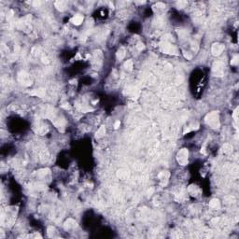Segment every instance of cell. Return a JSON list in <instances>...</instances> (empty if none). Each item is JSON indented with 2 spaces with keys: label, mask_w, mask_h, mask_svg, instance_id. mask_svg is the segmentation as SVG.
I'll return each instance as SVG.
<instances>
[{
  "label": "cell",
  "mask_w": 239,
  "mask_h": 239,
  "mask_svg": "<svg viewBox=\"0 0 239 239\" xmlns=\"http://www.w3.org/2000/svg\"><path fill=\"white\" fill-rule=\"evenodd\" d=\"M206 122L211 126H213V122H214V127L218 126V123H217L218 122V115H217V113L214 112V113L209 114L206 118Z\"/></svg>",
  "instance_id": "obj_1"
},
{
  "label": "cell",
  "mask_w": 239,
  "mask_h": 239,
  "mask_svg": "<svg viewBox=\"0 0 239 239\" xmlns=\"http://www.w3.org/2000/svg\"><path fill=\"white\" fill-rule=\"evenodd\" d=\"M178 156H181L180 158L178 157V162L182 164V165H184V164L187 163V159H188V151H185V150H183V151H181L179 153H178Z\"/></svg>",
  "instance_id": "obj_2"
},
{
  "label": "cell",
  "mask_w": 239,
  "mask_h": 239,
  "mask_svg": "<svg viewBox=\"0 0 239 239\" xmlns=\"http://www.w3.org/2000/svg\"><path fill=\"white\" fill-rule=\"evenodd\" d=\"M223 49H224V47L221 44H214V46L212 47V52L214 55H219L222 52Z\"/></svg>",
  "instance_id": "obj_3"
},
{
  "label": "cell",
  "mask_w": 239,
  "mask_h": 239,
  "mask_svg": "<svg viewBox=\"0 0 239 239\" xmlns=\"http://www.w3.org/2000/svg\"><path fill=\"white\" fill-rule=\"evenodd\" d=\"M82 21H83V17L80 16V15H77V16H75V17L71 20V22L76 25H79L81 23H82Z\"/></svg>",
  "instance_id": "obj_4"
},
{
  "label": "cell",
  "mask_w": 239,
  "mask_h": 239,
  "mask_svg": "<svg viewBox=\"0 0 239 239\" xmlns=\"http://www.w3.org/2000/svg\"><path fill=\"white\" fill-rule=\"evenodd\" d=\"M105 133H106V129H105V127H101L100 129L98 130V132H96V137H103L104 135H105Z\"/></svg>",
  "instance_id": "obj_5"
},
{
  "label": "cell",
  "mask_w": 239,
  "mask_h": 239,
  "mask_svg": "<svg viewBox=\"0 0 239 239\" xmlns=\"http://www.w3.org/2000/svg\"><path fill=\"white\" fill-rule=\"evenodd\" d=\"M210 206L213 207V208H219V200H216V199L212 200L211 203H210Z\"/></svg>",
  "instance_id": "obj_6"
},
{
  "label": "cell",
  "mask_w": 239,
  "mask_h": 239,
  "mask_svg": "<svg viewBox=\"0 0 239 239\" xmlns=\"http://www.w3.org/2000/svg\"><path fill=\"white\" fill-rule=\"evenodd\" d=\"M120 53H121V55H119V56H118V58H119V59L123 58V56L125 55V53H124V50H123V49L119 50V51H118V54H120Z\"/></svg>",
  "instance_id": "obj_7"
},
{
  "label": "cell",
  "mask_w": 239,
  "mask_h": 239,
  "mask_svg": "<svg viewBox=\"0 0 239 239\" xmlns=\"http://www.w3.org/2000/svg\"><path fill=\"white\" fill-rule=\"evenodd\" d=\"M237 63H238V56H237V55H235V56L233 58V60H232L231 63H232V64H237Z\"/></svg>",
  "instance_id": "obj_8"
},
{
  "label": "cell",
  "mask_w": 239,
  "mask_h": 239,
  "mask_svg": "<svg viewBox=\"0 0 239 239\" xmlns=\"http://www.w3.org/2000/svg\"><path fill=\"white\" fill-rule=\"evenodd\" d=\"M125 66H126V68L128 67V69H129V70H131V69H132V66H133V63H132L131 61H128V62H126Z\"/></svg>",
  "instance_id": "obj_9"
},
{
  "label": "cell",
  "mask_w": 239,
  "mask_h": 239,
  "mask_svg": "<svg viewBox=\"0 0 239 239\" xmlns=\"http://www.w3.org/2000/svg\"><path fill=\"white\" fill-rule=\"evenodd\" d=\"M120 124H121V122H120L119 121H118V122H116V123L114 124V127H115V128H119V126H120Z\"/></svg>",
  "instance_id": "obj_10"
}]
</instances>
